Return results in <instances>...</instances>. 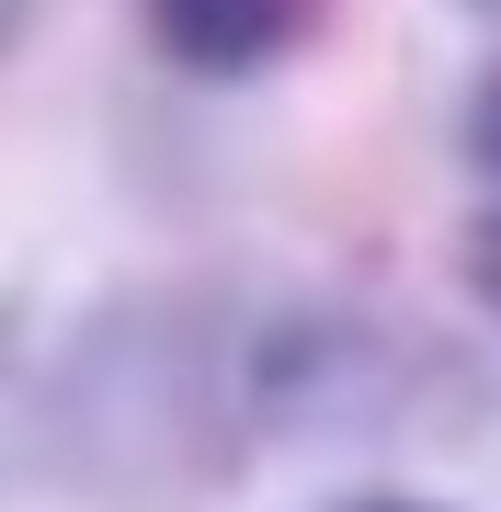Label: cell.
<instances>
[{"label": "cell", "instance_id": "3957f363", "mask_svg": "<svg viewBox=\"0 0 501 512\" xmlns=\"http://www.w3.org/2000/svg\"><path fill=\"white\" fill-rule=\"evenodd\" d=\"M467 285L501 308V217H479V228H467Z\"/></svg>", "mask_w": 501, "mask_h": 512}, {"label": "cell", "instance_id": "7a4b0ae2", "mask_svg": "<svg viewBox=\"0 0 501 512\" xmlns=\"http://www.w3.org/2000/svg\"><path fill=\"white\" fill-rule=\"evenodd\" d=\"M467 148H479V171H501V69L479 80V103H467Z\"/></svg>", "mask_w": 501, "mask_h": 512}, {"label": "cell", "instance_id": "6da1fadb", "mask_svg": "<svg viewBox=\"0 0 501 512\" xmlns=\"http://www.w3.org/2000/svg\"><path fill=\"white\" fill-rule=\"evenodd\" d=\"M137 12H149L160 57H183L205 80H251L319 35V0H137Z\"/></svg>", "mask_w": 501, "mask_h": 512}, {"label": "cell", "instance_id": "5b68a950", "mask_svg": "<svg viewBox=\"0 0 501 512\" xmlns=\"http://www.w3.org/2000/svg\"><path fill=\"white\" fill-rule=\"evenodd\" d=\"M23 12H35V0H0V46H12V35H23Z\"/></svg>", "mask_w": 501, "mask_h": 512}, {"label": "cell", "instance_id": "8992f818", "mask_svg": "<svg viewBox=\"0 0 501 512\" xmlns=\"http://www.w3.org/2000/svg\"><path fill=\"white\" fill-rule=\"evenodd\" d=\"M479 12H501V0H479Z\"/></svg>", "mask_w": 501, "mask_h": 512}, {"label": "cell", "instance_id": "277c9868", "mask_svg": "<svg viewBox=\"0 0 501 512\" xmlns=\"http://www.w3.org/2000/svg\"><path fill=\"white\" fill-rule=\"evenodd\" d=\"M342 512H445V501H342Z\"/></svg>", "mask_w": 501, "mask_h": 512}]
</instances>
